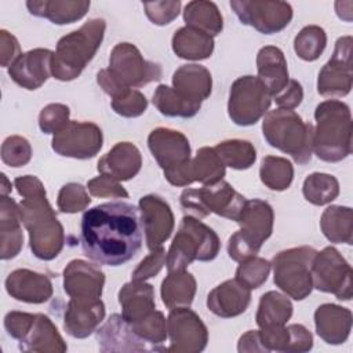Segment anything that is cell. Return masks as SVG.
Here are the masks:
<instances>
[{
	"instance_id": "11a10c76",
	"label": "cell",
	"mask_w": 353,
	"mask_h": 353,
	"mask_svg": "<svg viewBox=\"0 0 353 353\" xmlns=\"http://www.w3.org/2000/svg\"><path fill=\"white\" fill-rule=\"evenodd\" d=\"M34 314L32 313H26V312H18V310H12L8 312L4 317V328L7 331V334L17 339L18 342L23 339V336L26 335V332L29 331L33 320H34Z\"/></svg>"
},
{
	"instance_id": "5bb4252c",
	"label": "cell",
	"mask_w": 353,
	"mask_h": 353,
	"mask_svg": "<svg viewBox=\"0 0 353 353\" xmlns=\"http://www.w3.org/2000/svg\"><path fill=\"white\" fill-rule=\"evenodd\" d=\"M102 130L91 121L70 120L61 131L54 134L51 146L63 157L85 160L94 157L102 148Z\"/></svg>"
},
{
	"instance_id": "5b68a950",
	"label": "cell",
	"mask_w": 353,
	"mask_h": 353,
	"mask_svg": "<svg viewBox=\"0 0 353 353\" xmlns=\"http://www.w3.org/2000/svg\"><path fill=\"white\" fill-rule=\"evenodd\" d=\"M106 29L102 18H92L81 28L62 36L52 57L51 73L57 80L70 81L80 76L97 54Z\"/></svg>"
},
{
	"instance_id": "2e32d148",
	"label": "cell",
	"mask_w": 353,
	"mask_h": 353,
	"mask_svg": "<svg viewBox=\"0 0 353 353\" xmlns=\"http://www.w3.org/2000/svg\"><path fill=\"white\" fill-rule=\"evenodd\" d=\"M138 208L149 251L163 247L175 225L170 204L157 194H146L139 199Z\"/></svg>"
},
{
	"instance_id": "7dc6e473",
	"label": "cell",
	"mask_w": 353,
	"mask_h": 353,
	"mask_svg": "<svg viewBox=\"0 0 353 353\" xmlns=\"http://www.w3.org/2000/svg\"><path fill=\"white\" fill-rule=\"evenodd\" d=\"M32 159L29 141L19 135H11L1 145V160L10 167H23Z\"/></svg>"
},
{
	"instance_id": "836d02e7",
	"label": "cell",
	"mask_w": 353,
	"mask_h": 353,
	"mask_svg": "<svg viewBox=\"0 0 353 353\" xmlns=\"http://www.w3.org/2000/svg\"><path fill=\"white\" fill-rule=\"evenodd\" d=\"M196 279L186 270L168 272L161 283V301L167 309L190 306L196 295Z\"/></svg>"
},
{
	"instance_id": "4fadbf2b",
	"label": "cell",
	"mask_w": 353,
	"mask_h": 353,
	"mask_svg": "<svg viewBox=\"0 0 353 353\" xmlns=\"http://www.w3.org/2000/svg\"><path fill=\"white\" fill-rule=\"evenodd\" d=\"M167 352L199 353L208 342V331L201 319L189 306L171 309L167 317Z\"/></svg>"
},
{
	"instance_id": "e575fe53",
	"label": "cell",
	"mask_w": 353,
	"mask_h": 353,
	"mask_svg": "<svg viewBox=\"0 0 353 353\" xmlns=\"http://www.w3.org/2000/svg\"><path fill=\"white\" fill-rule=\"evenodd\" d=\"M183 21L186 26L197 29L214 37L223 29V18L218 6L212 1L193 0L185 6Z\"/></svg>"
},
{
	"instance_id": "e0dca14e",
	"label": "cell",
	"mask_w": 353,
	"mask_h": 353,
	"mask_svg": "<svg viewBox=\"0 0 353 353\" xmlns=\"http://www.w3.org/2000/svg\"><path fill=\"white\" fill-rule=\"evenodd\" d=\"M148 148L163 172L174 171L192 159L189 139L176 130L165 127L152 130L148 137Z\"/></svg>"
},
{
	"instance_id": "8fae6325",
	"label": "cell",
	"mask_w": 353,
	"mask_h": 353,
	"mask_svg": "<svg viewBox=\"0 0 353 353\" xmlns=\"http://www.w3.org/2000/svg\"><path fill=\"white\" fill-rule=\"evenodd\" d=\"M353 270L349 262L334 247H325L316 252L312 262V283L313 288L334 294L339 301H350Z\"/></svg>"
},
{
	"instance_id": "91938a15",
	"label": "cell",
	"mask_w": 353,
	"mask_h": 353,
	"mask_svg": "<svg viewBox=\"0 0 353 353\" xmlns=\"http://www.w3.org/2000/svg\"><path fill=\"white\" fill-rule=\"evenodd\" d=\"M237 350L240 353L241 352H265V349L261 343L258 330H251V331L245 332L244 335H241L239 339Z\"/></svg>"
},
{
	"instance_id": "8992f818",
	"label": "cell",
	"mask_w": 353,
	"mask_h": 353,
	"mask_svg": "<svg viewBox=\"0 0 353 353\" xmlns=\"http://www.w3.org/2000/svg\"><path fill=\"white\" fill-rule=\"evenodd\" d=\"M266 142L290 154L295 163H310L313 154V124L305 121L296 112L288 109L268 110L262 121Z\"/></svg>"
},
{
	"instance_id": "3957f363",
	"label": "cell",
	"mask_w": 353,
	"mask_h": 353,
	"mask_svg": "<svg viewBox=\"0 0 353 353\" xmlns=\"http://www.w3.org/2000/svg\"><path fill=\"white\" fill-rule=\"evenodd\" d=\"M313 152L327 163H338L352 153V114L338 99H327L316 106Z\"/></svg>"
},
{
	"instance_id": "ab89813d",
	"label": "cell",
	"mask_w": 353,
	"mask_h": 353,
	"mask_svg": "<svg viewBox=\"0 0 353 353\" xmlns=\"http://www.w3.org/2000/svg\"><path fill=\"white\" fill-rule=\"evenodd\" d=\"M302 193L310 204L325 205L339 196V182L331 174L313 172L305 178Z\"/></svg>"
},
{
	"instance_id": "f546056e",
	"label": "cell",
	"mask_w": 353,
	"mask_h": 353,
	"mask_svg": "<svg viewBox=\"0 0 353 353\" xmlns=\"http://www.w3.org/2000/svg\"><path fill=\"white\" fill-rule=\"evenodd\" d=\"M258 79L265 84L272 99L285 88L290 81L287 61L283 51L274 46H265L256 54Z\"/></svg>"
},
{
	"instance_id": "1f68e13d",
	"label": "cell",
	"mask_w": 353,
	"mask_h": 353,
	"mask_svg": "<svg viewBox=\"0 0 353 353\" xmlns=\"http://www.w3.org/2000/svg\"><path fill=\"white\" fill-rule=\"evenodd\" d=\"M19 349L26 352H66L68 346L58 332L55 324L50 317L41 313H36L34 320L23 336L19 341Z\"/></svg>"
},
{
	"instance_id": "9a60e30c",
	"label": "cell",
	"mask_w": 353,
	"mask_h": 353,
	"mask_svg": "<svg viewBox=\"0 0 353 353\" xmlns=\"http://www.w3.org/2000/svg\"><path fill=\"white\" fill-rule=\"evenodd\" d=\"M352 36L336 40L334 52L319 72L317 92L323 97H346L352 90Z\"/></svg>"
},
{
	"instance_id": "d590c367",
	"label": "cell",
	"mask_w": 353,
	"mask_h": 353,
	"mask_svg": "<svg viewBox=\"0 0 353 353\" xmlns=\"http://www.w3.org/2000/svg\"><path fill=\"white\" fill-rule=\"evenodd\" d=\"M320 228L328 241L353 244L352 208L342 205L327 207L321 215Z\"/></svg>"
},
{
	"instance_id": "cb8c5ba5",
	"label": "cell",
	"mask_w": 353,
	"mask_h": 353,
	"mask_svg": "<svg viewBox=\"0 0 353 353\" xmlns=\"http://www.w3.org/2000/svg\"><path fill=\"white\" fill-rule=\"evenodd\" d=\"M142 167L139 149L131 142H117L108 153L98 160V171L116 181H130Z\"/></svg>"
},
{
	"instance_id": "681fc988",
	"label": "cell",
	"mask_w": 353,
	"mask_h": 353,
	"mask_svg": "<svg viewBox=\"0 0 353 353\" xmlns=\"http://www.w3.org/2000/svg\"><path fill=\"white\" fill-rule=\"evenodd\" d=\"M70 110L63 103H50L44 106L39 114V127L44 134H57L70 120Z\"/></svg>"
},
{
	"instance_id": "83f0119b",
	"label": "cell",
	"mask_w": 353,
	"mask_h": 353,
	"mask_svg": "<svg viewBox=\"0 0 353 353\" xmlns=\"http://www.w3.org/2000/svg\"><path fill=\"white\" fill-rule=\"evenodd\" d=\"M172 88L186 101L201 105L211 95L212 77L205 66L186 63L174 72Z\"/></svg>"
},
{
	"instance_id": "484cf974",
	"label": "cell",
	"mask_w": 353,
	"mask_h": 353,
	"mask_svg": "<svg viewBox=\"0 0 353 353\" xmlns=\"http://www.w3.org/2000/svg\"><path fill=\"white\" fill-rule=\"evenodd\" d=\"M119 303L121 316L127 323L142 321L156 309L153 285L142 280H131L120 288Z\"/></svg>"
},
{
	"instance_id": "d4e9b609",
	"label": "cell",
	"mask_w": 353,
	"mask_h": 353,
	"mask_svg": "<svg viewBox=\"0 0 353 353\" xmlns=\"http://www.w3.org/2000/svg\"><path fill=\"white\" fill-rule=\"evenodd\" d=\"M314 325L325 343H345L352 331V312L335 303H323L314 312Z\"/></svg>"
},
{
	"instance_id": "94428289",
	"label": "cell",
	"mask_w": 353,
	"mask_h": 353,
	"mask_svg": "<svg viewBox=\"0 0 353 353\" xmlns=\"http://www.w3.org/2000/svg\"><path fill=\"white\" fill-rule=\"evenodd\" d=\"M10 190H11V183H8L6 174H3V172H1V189H0L1 196H7Z\"/></svg>"
},
{
	"instance_id": "f35d334b",
	"label": "cell",
	"mask_w": 353,
	"mask_h": 353,
	"mask_svg": "<svg viewBox=\"0 0 353 353\" xmlns=\"http://www.w3.org/2000/svg\"><path fill=\"white\" fill-rule=\"evenodd\" d=\"M153 105L167 117L189 119L199 113L201 105L186 101L172 87L160 84L153 94Z\"/></svg>"
},
{
	"instance_id": "30bf717a",
	"label": "cell",
	"mask_w": 353,
	"mask_h": 353,
	"mask_svg": "<svg viewBox=\"0 0 353 353\" xmlns=\"http://www.w3.org/2000/svg\"><path fill=\"white\" fill-rule=\"evenodd\" d=\"M270 103L272 95L256 76H241L230 85L228 114L237 125H254L268 113Z\"/></svg>"
},
{
	"instance_id": "6f0895ef",
	"label": "cell",
	"mask_w": 353,
	"mask_h": 353,
	"mask_svg": "<svg viewBox=\"0 0 353 353\" xmlns=\"http://www.w3.org/2000/svg\"><path fill=\"white\" fill-rule=\"evenodd\" d=\"M290 346L288 352L302 353L309 352L313 347V335L302 324H290Z\"/></svg>"
},
{
	"instance_id": "44dd1931",
	"label": "cell",
	"mask_w": 353,
	"mask_h": 353,
	"mask_svg": "<svg viewBox=\"0 0 353 353\" xmlns=\"http://www.w3.org/2000/svg\"><path fill=\"white\" fill-rule=\"evenodd\" d=\"M105 319V305L98 299L70 298L63 316V330L73 338L83 339L97 331Z\"/></svg>"
},
{
	"instance_id": "ba28073f",
	"label": "cell",
	"mask_w": 353,
	"mask_h": 353,
	"mask_svg": "<svg viewBox=\"0 0 353 353\" xmlns=\"http://www.w3.org/2000/svg\"><path fill=\"white\" fill-rule=\"evenodd\" d=\"M245 201L247 199L223 179L212 185H203L199 189L188 188L181 193V207L185 215H190L197 219L205 218L214 212L222 218L236 222L245 205Z\"/></svg>"
},
{
	"instance_id": "9f6ffc18",
	"label": "cell",
	"mask_w": 353,
	"mask_h": 353,
	"mask_svg": "<svg viewBox=\"0 0 353 353\" xmlns=\"http://www.w3.org/2000/svg\"><path fill=\"white\" fill-rule=\"evenodd\" d=\"M273 99L280 109L294 110L296 106L301 105L303 99V90L301 83L295 79H290L285 88L280 91Z\"/></svg>"
},
{
	"instance_id": "f1b7e54d",
	"label": "cell",
	"mask_w": 353,
	"mask_h": 353,
	"mask_svg": "<svg viewBox=\"0 0 353 353\" xmlns=\"http://www.w3.org/2000/svg\"><path fill=\"white\" fill-rule=\"evenodd\" d=\"M19 205L8 196L0 199V256L3 261L15 258L23 245Z\"/></svg>"
},
{
	"instance_id": "7bdbcfd3",
	"label": "cell",
	"mask_w": 353,
	"mask_h": 353,
	"mask_svg": "<svg viewBox=\"0 0 353 353\" xmlns=\"http://www.w3.org/2000/svg\"><path fill=\"white\" fill-rule=\"evenodd\" d=\"M327 46V34L319 25H307L301 29L294 40L295 54L307 62L320 58Z\"/></svg>"
},
{
	"instance_id": "4316f807",
	"label": "cell",
	"mask_w": 353,
	"mask_h": 353,
	"mask_svg": "<svg viewBox=\"0 0 353 353\" xmlns=\"http://www.w3.org/2000/svg\"><path fill=\"white\" fill-rule=\"evenodd\" d=\"M274 214L272 205L261 199L247 200L245 205L237 218L240 232L252 243L262 247L273 232Z\"/></svg>"
},
{
	"instance_id": "9c48e42d",
	"label": "cell",
	"mask_w": 353,
	"mask_h": 353,
	"mask_svg": "<svg viewBox=\"0 0 353 353\" xmlns=\"http://www.w3.org/2000/svg\"><path fill=\"white\" fill-rule=\"evenodd\" d=\"M316 250L301 245L280 251L270 262L274 284L295 301H303L313 290L312 262Z\"/></svg>"
},
{
	"instance_id": "74e56055",
	"label": "cell",
	"mask_w": 353,
	"mask_h": 353,
	"mask_svg": "<svg viewBox=\"0 0 353 353\" xmlns=\"http://www.w3.org/2000/svg\"><path fill=\"white\" fill-rule=\"evenodd\" d=\"M189 174L192 183L200 182L203 185H212L223 179L226 167L214 148L203 146L197 150L196 156L190 159Z\"/></svg>"
},
{
	"instance_id": "8d00e7d4",
	"label": "cell",
	"mask_w": 353,
	"mask_h": 353,
	"mask_svg": "<svg viewBox=\"0 0 353 353\" xmlns=\"http://www.w3.org/2000/svg\"><path fill=\"white\" fill-rule=\"evenodd\" d=\"M292 303L287 296L277 291H269L259 299L255 316L256 324L259 328L285 325L292 316Z\"/></svg>"
},
{
	"instance_id": "bcb514c9",
	"label": "cell",
	"mask_w": 353,
	"mask_h": 353,
	"mask_svg": "<svg viewBox=\"0 0 353 353\" xmlns=\"http://www.w3.org/2000/svg\"><path fill=\"white\" fill-rule=\"evenodd\" d=\"M91 199L84 186L76 182H69L63 185L58 193L57 205L63 214H76L88 207Z\"/></svg>"
},
{
	"instance_id": "603a6c76",
	"label": "cell",
	"mask_w": 353,
	"mask_h": 353,
	"mask_svg": "<svg viewBox=\"0 0 353 353\" xmlns=\"http://www.w3.org/2000/svg\"><path fill=\"white\" fill-rule=\"evenodd\" d=\"M251 302V290L237 279H230L214 290L207 296V307L215 316L232 319L244 313Z\"/></svg>"
},
{
	"instance_id": "ffe728a7",
	"label": "cell",
	"mask_w": 353,
	"mask_h": 353,
	"mask_svg": "<svg viewBox=\"0 0 353 353\" xmlns=\"http://www.w3.org/2000/svg\"><path fill=\"white\" fill-rule=\"evenodd\" d=\"M105 285V273L98 265L83 259L70 261L63 270V290L70 298L98 299Z\"/></svg>"
},
{
	"instance_id": "60d3db41",
	"label": "cell",
	"mask_w": 353,
	"mask_h": 353,
	"mask_svg": "<svg viewBox=\"0 0 353 353\" xmlns=\"http://www.w3.org/2000/svg\"><path fill=\"white\" fill-rule=\"evenodd\" d=\"M259 178L270 190L281 192L290 188L294 179V167L288 159L266 156L259 167Z\"/></svg>"
},
{
	"instance_id": "6da1fadb",
	"label": "cell",
	"mask_w": 353,
	"mask_h": 353,
	"mask_svg": "<svg viewBox=\"0 0 353 353\" xmlns=\"http://www.w3.org/2000/svg\"><path fill=\"white\" fill-rule=\"evenodd\" d=\"M84 255L98 265L121 266L142 247L143 226L139 208L113 200L85 210L80 225Z\"/></svg>"
},
{
	"instance_id": "7c38bea8",
	"label": "cell",
	"mask_w": 353,
	"mask_h": 353,
	"mask_svg": "<svg viewBox=\"0 0 353 353\" xmlns=\"http://www.w3.org/2000/svg\"><path fill=\"white\" fill-rule=\"evenodd\" d=\"M230 8L243 25L263 34L281 32L292 19V7L287 1L232 0Z\"/></svg>"
},
{
	"instance_id": "db71d44e",
	"label": "cell",
	"mask_w": 353,
	"mask_h": 353,
	"mask_svg": "<svg viewBox=\"0 0 353 353\" xmlns=\"http://www.w3.org/2000/svg\"><path fill=\"white\" fill-rule=\"evenodd\" d=\"M261 247L252 243L248 237H245L240 230L234 232L228 241V254L236 262H243L255 256L259 252Z\"/></svg>"
},
{
	"instance_id": "7a4b0ae2",
	"label": "cell",
	"mask_w": 353,
	"mask_h": 353,
	"mask_svg": "<svg viewBox=\"0 0 353 353\" xmlns=\"http://www.w3.org/2000/svg\"><path fill=\"white\" fill-rule=\"evenodd\" d=\"M14 186L23 197L18 205L33 255L41 261L57 258L63 248L65 233L41 181L34 175H23L14 179Z\"/></svg>"
},
{
	"instance_id": "7402d4cb",
	"label": "cell",
	"mask_w": 353,
	"mask_h": 353,
	"mask_svg": "<svg viewBox=\"0 0 353 353\" xmlns=\"http://www.w3.org/2000/svg\"><path fill=\"white\" fill-rule=\"evenodd\" d=\"M4 285L10 296L26 303H43L52 296V283L50 277L29 269L11 272Z\"/></svg>"
},
{
	"instance_id": "ee69618b",
	"label": "cell",
	"mask_w": 353,
	"mask_h": 353,
	"mask_svg": "<svg viewBox=\"0 0 353 353\" xmlns=\"http://www.w3.org/2000/svg\"><path fill=\"white\" fill-rule=\"evenodd\" d=\"M130 325L143 341L167 352V347L163 346V342L167 339V320L164 319L163 312L154 310L142 321Z\"/></svg>"
},
{
	"instance_id": "ac0fdd59",
	"label": "cell",
	"mask_w": 353,
	"mask_h": 353,
	"mask_svg": "<svg viewBox=\"0 0 353 353\" xmlns=\"http://www.w3.org/2000/svg\"><path fill=\"white\" fill-rule=\"evenodd\" d=\"M101 352H164L143 341L121 314H112L95 334Z\"/></svg>"
},
{
	"instance_id": "816d5d0a",
	"label": "cell",
	"mask_w": 353,
	"mask_h": 353,
	"mask_svg": "<svg viewBox=\"0 0 353 353\" xmlns=\"http://www.w3.org/2000/svg\"><path fill=\"white\" fill-rule=\"evenodd\" d=\"M87 190L91 193V196L95 197H128L127 190L120 185L119 181L103 174L90 179L87 182Z\"/></svg>"
},
{
	"instance_id": "4dcf8cb0",
	"label": "cell",
	"mask_w": 353,
	"mask_h": 353,
	"mask_svg": "<svg viewBox=\"0 0 353 353\" xmlns=\"http://www.w3.org/2000/svg\"><path fill=\"white\" fill-rule=\"evenodd\" d=\"M87 0H30L26 1L29 12L39 18H46L55 25L73 23L81 19L88 8Z\"/></svg>"
},
{
	"instance_id": "52a82bcc",
	"label": "cell",
	"mask_w": 353,
	"mask_h": 353,
	"mask_svg": "<svg viewBox=\"0 0 353 353\" xmlns=\"http://www.w3.org/2000/svg\"><path fill=\"white\" fill-rule=\"evenodd\" d=\"M219 248V239L210 226L185 215L165 256L167 270H185L193 261L210 262L216 258Z\"/></svg>"
},
{
	"instance_id": "277c9868",
	"label": "cell",
	"mask_w": 353,
	"mask_h": 353,
	"mask_svg": "<svg viewBox=\"0 0 353 353\" xmlns=\"http://www.w3.org/2000/svg\"><path fill=\"white\" fill-rule=\"evenodd\" d=\"M161 76V66L146 61L134 44L119 43L110 52L109 68L98 72L97 81L113 98L127 88H138L160 80Z\"/></svg>"
},
{
	"instance_id": "f6af8a7d",
	"label": "cell",
	"mask_w": 353,
	"mask_h": 353,
	"mask_svg": "<svg viewBox=\"0 0 353 353\" xmlns=\"http://www.w3.org/2000/svg\"><path fill=\"white\" fill-rule=\"evenodd\" d=\"M270 262L261 256H252L240 262L239 268L236 269V277L241 284H244L250 290L259 288L269 276L270 272Z\"/></svg>"
},
{
	"instance_id": "c3c4849f",
	"label": "cell",
	"mask_w": 353,
	"mask_h": 353,
	"mask_svg": "<svg viewBox=\"0 0 353 353\" xmlns=\"http://www.w3.org/2000/svg\"><path fill=\"white\" fill-rule=\"evenodd\" d=\"M148 108L146 97L134 88H127L112 98V109L123 117H138Z\"/></svg>"
},
{
	"instance_id": "b9f144b4",
	"label": "cell",
	"mask_w": 353,
	"mask_h": 353,
	"mask_svg": "<svg viewBox=\"0 0 353 353\" xmlns=\"http://www.w3.org/2000/svg\"><path fill=\"white\" fill-rule=\"evenodd\" d=\"M214 149L225 167H230L232 170H247L256 160L254 145L244 139L222 141Z\"/></svg>"
},
{
	"instance_id": "680465c9",
	"label": "cell",
	"mask_w": 353,
	"mask_h": 353,
	"mask_svg": "<svg viewBox=\"0 0 353 353\" xmlns=\"http://www.w3.org/2000/svg\"><path fill=\"white\" fill-rule=\"evenodd\" d=\"M19 43L15 36L8 33L7 30H0V58L1 66L8 68L19 55H21Z\"/></svg>"
},
{
	"instance_id": "d6986e66",
	"label": "cell",
	"mask_w": 353,
	"mask_h": 353,
	"mask_svg": "<svg viewBox=\"0 0 353 353\" xmlns=\"http://www.w3.org/2000/svg\"><path fill=\"white\" fill-rule=\"evenodd\" d=\"M52 57L54 51L48 48H34L22 52L8 66V76L22 88L37 90L52 76Z\"/></svg>"
},
{
	"instance_id": "f5cc1de1",
	"label": "cell",
	"mask_w": 353,
	"mask_h": 353,
	"mask_svg": "<svg viewBox=\"0 0 353 353\" xmlns=\"http://www.w3.org/2000/svg\"><path fill=\"white\" fill-rule=\"evenodd\" d=\"M165 256L167 252L163 247L150 251V254L141 261V263L137 266V269L132 272L131 277L132 280H142L146 281L148 279L154 277L161 268L165 265Z\"/></svg>"
},
{
	"instance_id": "d6a6232c",
	"label": "cell",
	"mask_w": 353,
	"mask_h": 353,
	"mask_svg": "<svg viewBox=\"0 0 353 353\" xmlns=\"http://www.w3.org/2000/svg\"><path fill=\"white\" fill-rule=\"evenodd\" d=\"M171 44L176 57L189 61L207 59L214 51V37L189 26L175 30Z\"/></svg>"
},
{
	"instance_id": "f907efd6",
	"label": "cell",
	"mask_w": 353,
	"mask_h": 353,
	"mask_svg": "<svg viewBox=\"0 0 353 353\" xmlns=\"http://www.w3.org/2000/svg\"><path fill=\"white\" fill-rule=\"evenodd\" d=\"M182 3L176 1H146L143 3L145 14L149 21L157 26L171 23L179 14Z\"/></svg>"
}]
</instances>
